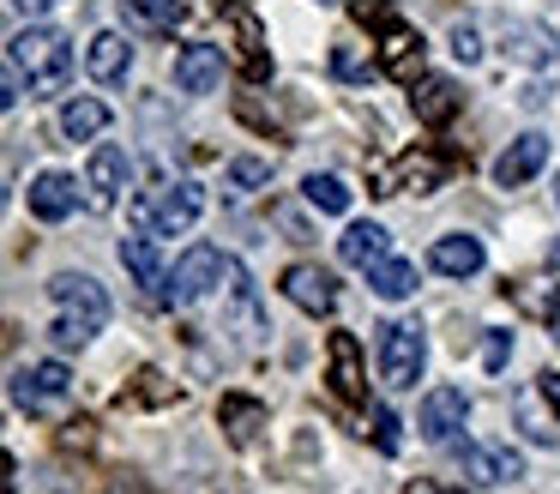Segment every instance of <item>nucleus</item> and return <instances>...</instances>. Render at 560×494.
I'll list each match as a JSON object with an SVG mask.
<instances>
[{
  "label": "nucleus",
  "mask_w": 560,
  "mask_h": 494,
  "mask_svg": "<svg viewBox=\"0 0 560 494\" xmlns=\"http://www.w3.org/2000/svg\"><path fill=\"white\" fill-rule=\"evenodd\" d=\"M49 301H55V344L61 349H79L109 325V296H103L97 277L85 272H61L49 277Z\"/></svg>",
  "instance_id": "f257e3e1"
},
{
  "label": "nucleus",
  "mask_w": 560,
  "mask_h": 494,
  "mask_svg": "<svg viewBox=\"0 0 560 494\" xmlns=\"http://www.w3.org/2000/svg\"><path fill=\"white\" fill-rule=\"evenodd\" d=\"M7 48H13V60L25 67L31 96H61L67 91V79H73V43H67L61 31L31 24V31H19Z\"/></svg>",
  "instance_id": "f03ea898"
},
{
  "label": "nucleus",
  "mask_w": 560,
  "mask_h": 494,
  "mask_svg": "<svg viewBox=\"0 0 560 494\" xmlns=\"http://www.w3.org/2000/svg\"><path fill=\"white\" fill-rule=\"evenodd\" d=\"M199 211H206V187H199V181H158V187L133 205L139 229H151V235H187V229L199 223Z\"/></svg>",
  "instance_id": "7ed1b4c3"
},
{
  "label": "nucleus",
  "mask_w": 560,
  "mask_h": 494,
  "mask_svg": "<svg viewBox=\"0 0 560 494\" xmlns=\"http://www.w3.org/2000/svg\"><path fill=\"white\" fill-rule=\"evenodd\" d=\"M428 368V332L416 320H392L380 325V374H386V386H398V392H410L416 380H422Z\"/></svg>",
  "instance_id": "20e7f679"
},
{
  "label": "nucleus",
  "mask_w": 560,
  "mask_h": 494,
  "mask_svg": "<svg viewBox=\"0 0 560 494\" xmlns=\"http://www.w3.org/2000/svg\"><path fill=\"white\" fill-rule=\"evenodd\" d=\"M223 277H230V260H223L218 248H187L182 260L170 265L158 301H170V308H194V301H206L211 284H223Z\"/></svg>",
  "instance_id": "39448f33"
},
{
  "label": "nucleus",
  "mask_w": 560,
  "mask_h": 494,
  "mask_svg": "<svg viewBox=\"0 0 560 494\" xmlns=\"http://www.w3.org/2000/svg\"><path fill=\"white\" fill-rule=\"evenodd\" d=\"M446 169H452V157H440V151H404L398 163H386V169H374L368 175V193H380V199H392V193H434L440 181H446Z\"/></svg>",
  "instance_id": "423d86ee"
},
{
  "label": "nucleus",
  "mask_w": 560,
  "mask_h": 494,
  "mask_svg": "<svg viewBox=\"0 0 560 494\" xmlns=\"http://www.w3.org/2000/svg\"><path fill=\"white\" fill-rule=\"evenodd\" d=\"M67 392H73V374H67V361H31V368L13 374V404L31 410V416H49V410H61Z\"/></svg>",
  "instance_id": "0eeeda50"
},
{
  "label": "nucleus",
  "mask_w": 560,
  "mask_h": 494,
  "mask_svg": "<svg viewBox=\"0 0 560 494\" xmlns=\"http://www.w3.org/2000/svg\"><path fill=\"white\" fill-rule=\"evenodd\" d=\"M464 422H470V398H464V386H434V392L422 398V416H416V428H422L428 446H452Z\"/></svg>",
  "instance_id": "6e6552de"
},
{
  "label": "nucleus",
  "mask_w": 560,
  "mask_h": 494,
  "mask_svg": "<svg viewBox=\"0 0 560 494\" xmlns=\"http://www.w3.org/2000/svg\"><path fill=\"white\" fill-rule=\"evenodd\" d=\"M374 67L386 72V79H398V84H416V79H422V36H416L410 24H398V19H392L386 31H380Z\"/></svg>",
  "instance_id": "1a4fd4ad"
},
{
  "label": "nucleus",
  "mask_w": 560,
  "mask_h": 494,
  "mask_svg": "<svg viewBox=\"0 0 560 494\" xmlns=\"http://www.w3.org/2000/svg\"><path fill=\"white\" fill-rule=\"evenodd\" d=\"M278 289H283V296H290L302 313H314V320L338 308V277H331L326 265H307V260H302V265H290Z\"/></svg>",
  "instance_id": "9d476101"
},
{
  "label": "nucleus",
  "mask_w": 560,
  "mask_h": 494,
  "mask_svg": "<svg viewBox=\"0 0 560 494\" xmlns=\"http://www.w3.org/2000/svg\"><path fill=\"white\" fill-rule=\"evenodd\" d=\"M326 356H331V392H338L343 404H368V374H362V344H355V332H331Z\"/></svg>",
  "instance_id": "9b49d317"
},
{
  "label": "nucleus",
  "mask_w": 560,
  "mask_h": 494,
  "mask_svg": "<svg viewBox=\"0 0 560 494\" xmlns=\"http://www.w3.org/2000/svg\"><path fill=\"white\" fill-rule=\"evenodd\" d=\"M410 108L422 127H452V115L464 108V91L452 79H440V72H422V79L410 84Z\"/></svg>",
  "instance_id": "f8f14e48"
},
{
  "label": "nucleus",
  "mask_w": 560,
  "mask_h": 494,
  "mask_svg": "<svg viewBox=\"0 0 560 494\" xmlns=\"http://www.w3.org/2000/svg\"><path fill=\"white\" fill-rule=\"evenodd\" d=\"M218 79H223V48L218 43H187L182 55H175V84H182L187 96L218 91Z\"/></svg>",
  "instance_id": "ddd939ff"
},
{
  "label": "nucleus",
  "mask_w": 560,
  "mask_h": 494,
  "mask_svg": "<svg viewBox=\"0 0 560 494\" xmlns=\"http://www.w3.org/2000/svg\"><path fill=\"white\" fill-rule=\"evenodd\" d=\"M542 163H548V133H518V139L494 157V181L500 187H524Z\"/></svg>",
  "instance_id": "4468645a"
},
{
  "label": "nucleus",
  "mask_w": 560,
  "mask_h": 494,
  "mask_svg": "<svg viewBox=\"0 0 560 494\" xmlns=\"http://www.w3.org/2000/svg\"><path fill=\"white\" fill-rule=\"evenodd\" d=\"M464 476H470L476 489H494V482L524 476V464H518V452H512V446L476 440V446H464Z\"/></svg>",
  "instance_id": "2eb2a0df"
},
{
  "label": "nucleus",
  "mask_w": 560,
  "mask_h": 494,
  "mask_svg": "<svg viewBox=\"0 0 560 494\" xmlns=\"http://www.w3.org/2000/svg\"><path fill=\"white\" fill-rule=\"evenodd\" d=\"M85 187H91V205H97V211H109V205L121 199V187H127V151L121 145H97V151H91Z\"/></svg>",
  "instance_id": "dca6fc26"
},
{
  "label": "nucleus",
  "mask_w": 560,
  "mask_h": 494,
  "mask_svg": "<svg viewBox=\"0 0 560 494\" xmlns=\"http://www.w3.org/2000/svg\"><path fill=\"white\" fill-rule=\"evenodd\" d=\"M79 205V181L61 175V169H43L37 181H31V217H43V223H61V217H73Z\"/></svg>",
  "instance_id": "f3484780"
},
{
  "label": "nucleus",
  "mask_w": 560,
  "mask_h": 494,
  "mask_svg": "<svg viewBox=\"0 0 560 494\" xmlns=\"http://www.w3.org/2000/svg\"><path fill=\"white\" fill-rule=\"evenodd\" d=\"M127 67H133V43H127L121 31L91 36V48H85V72H91V79H97V84H121Z\"/></svg>",
  "instance_id": "a211bd4d"
},
{
  "label": "nucleus",
  "mask_w": 560,
  "mask_h": 494,
  "mask_svg": "<svg viewBox=\"0 0 560 494\" xmlns=\"http://www.w3.org/2000/svg\"><path fill=\"white\" fill-rule=\"evenodd\" d=\"M482 260H488V253H482V241H476V235H440L434 248H428V265H434L440 277H476V272H482Z\"/></svg>",
  "instance_id": "6ab92c4d"
},
{
  "label": "nucleus",
  "mask_w": 560,
  "mask_h": 494,
  "mask_svg": "<svg viewBox=\"0 0 560 494\" xmlns=\"http://www.w3.org/2000/svg\"><path fill=\"white\" fill-rule=\"evenodd\" d=\"M338 253H343V265H355V272H374L380 260H392V235L380 223H350L338 235Z\"/></svg>",
  "instance_id": "aec40b11"
},
{
  "label": "nucleus",
  "mask_w": 560,
  "mask_h": 494,
  "mask_svg": "<svg viewBox=\"0 0 560 494\" xmlns=\"http://www.w3.org/2000/svg\"><path fill=\"white\" fill-rule=\"evenodd\" d=\"M506 55L518 60V67H542V72L560 67V43L542 31V24H512V31H506Z\"/></svg>",
  "instance_id": "412c9836"
},
{
  "label": "nucleus",
  "mask_w": 560,
  "mask_h": 494,
  "mask_svg": "<svg viewBox=\"0 0 560 494\" xmlns=\"http://www.w3.org/2000/svg\"><path fill=\"white\" fill-rule=\"evenodd\" d=\"M218 422H223V434H230L235 446H254L259 428H266V404H259V398H247V392H223Z\"/></svg>",
  "instance_id": "4be33fe9"
},
{
  "label": "nucleus",
  "mask_w": 560,
  "mask_h": 494,
  "mask_svg": "<svg viewBox=\"0 0 560 494\" xmlns=\"http://www.w3.org/2000/svg\"><path fill=\"white\" fill-rule=\"evenodd\" d=\"M235 48H242V79L259 84L271 79V55H266V31H259V19L247 7H235Z\"/></svg>",
  "instance_id": "5701e85b"
},
{
  "label": "nucleus",
  "mask_w": 560,
  "mask_h": 494,
  "mask_svg": "<svg viewBox=\"0 0 560 494\" xmlns=\"http://www.w3.org/2000/svg\"><path fill=\"white\" fill-rule=\"evenodd\" d=\"M121 265L133 272V284H145L151 296H163V277H170V265H163L151 229H145V235H127V241H121Z\"/></svg>",
  "instance_id": "b1692460"
},
{
  "label": "nucleus",
  "mask_w": 560,
  "mask_h": 494,
  "mask_svg": "<svg viewBox=\"0 0 560 494\" xmlns=\"http://www.w3.org/2000/svg\"><path fill=\"white\" fill-rule=\"evenodd\" d=\"M121 19H127V31L163 36V31H175V24L187 19V7L182 0H121Z\"/></svg>",
  "instance_id": "393cba45"
},
{
  "label": "nucleus",
  "mask_w": 560,
  "mask_h": 494,
  "mask_svg": "<svg viewBox=\"0 0 560 494\" xmlns=\"http://www.w3.org/2000/svg\"><path fill=\"white\" fill-rule=\"evenodd\" d=\"M548 398H542V386H524L518 398H512V416H518V428L530 434L536 446H555L560 440V416H548Z\"/></svg>",
  "instance_id": "a878e982"
},
{
  "label": "nucleus",
  "mask_w": 560,
  "mask_h": 494,
  "mask_svg": "<svg viewBox=\"0 0 560 494\" xmlns=\"http://www.w3.org/2000/svg\"><path fill=\"white\" fill-rule=\"evenodd\" d=\"M109 127V103H97V96H73V103H61V133L67 139H97V133Z\"/></svg>",
  "instance_id": "bb28decb"
},
{
  "label": "nucleus",
  "mask_w": 560,
  "mask_h": 494,
  "mask_svg": "<svg viewBox=\"0 0 560 494\" xmlns=\"http://www.w3.org/2000/svg\"><path fill=\"white\" fill-rule=\"evenodd\" d=\"M368 284H374L380 301H404V296H416V265L410 260H380L374 272H368Z\"/></svg>",
  "instance_id": "cd10ccee"
},
{
  "label": "nucleus",
  "mask_w": 560,
  "mask_h": 494,
  "mask_svg": "<svg viewBox=\"0 0 560 494\" xmlns=\"http://www.w3.org/2000/svg\"><path fill=\"white\" fill-rule=\"evenodd\" d=\"M302 199L314 205V211H326V217H343V211H350V187H343L338 175H307V181H302Z\"/></svg>",
  "instance_id": "c85d7f7f"
},
{
  "label": "nucleus",
  "mask_w": 560,
  "mask_h": 494,
  "mask_svg": "<svg viewBox=\"0 0 560 494\" xmlns=\"http://www.w3.org/2000/svg\"><path fill=\"white\" fill-rule=\"evenodd\" d=\"M175 398H182V386H175L170 380V374H158V368H145V374H139V386H127V392L121 398H115V404H175Z\"/></svg>",
  "instance_id": "c756f323"
},
{
  "label": "nucleus",
  "mask_w": 560,
  "mask_h": 494,
  "mask_svg": "<svg viewBox=\"0 0 560 494\" xmlns=\"http://www.w3.org/2000/svg\"><path fill=\"white\" fill-rule=\"evenodd\" d=\"M223 181H230L235 193H254V187H266V181H271V163H266V157H235V163L223 169Z\"/></svg>",
  "instance_id": "7c9ffc66"
},
{
  "label": "nucleus",
  "mask_w": 560,
  "mask_h": 494,
  "mask_svg": "<svg viewBox=\"0 0 560 494\" xmlns=\"http://www.w3.org/2000/svg\"><path fill=\"white\" fill-rule=\"evenodd\" d=\"M331 72H338L343 84H355V79H368V55L355 43H338L331 48Z\"/></svg>",
  "instance_id": "2f4dec72"
},
{
  "label": "nucleus",
  "mask_w": 560,
  "mask_h": 494,
  "mask_svg": "<svg viewBox=\"0 0 560 494\" xmlns=\"http://www.w3.org/2000/svg\"><path fill=\"white\" fill-rule=\"evenodd\" d=\"M452 55H458L464 67L482 60V36H476V24H452Z\"/></svg>",
  "instance_id": "473e14b6"
},
{
  "label": "nucleus",
  "mask_w": 560,
  "mask_h": 494,
  "mask_svg": "<svg viewBox=\"0 0 560 494\" xmlns=\"http://www.w3.org/2000/svg\"><path fill=\"white\" fill-rule=\"evenodd\" d=\"M404 422L398 416H392V410H374V446H380V452H398V446H404Z\"/></svg>",
  "instance_id": "72a5a7b5"
},
{
  "label": "nucleus",
  "mask_w": 560,
  "mask_h": 494,
  "mask_svg": "<svg viewBox=\"0 0 560 494\" xmlns=\"http://www.w3.org/2000/svg\"><path fill=\"white\" fill-rule=\"evenodd\" d=\"M506 356H512V332H488L482 337V368L500 374V368H506Z\"/></svg>",
  "instance_id": "f704fd0d"
},
{
  "label": "nucleus",
  "mask_w": 560,
  "mask_h": 494,
  "mask_svg": "<svg viewBox=\"0 0 560 494\" xmlns=\"http://www.w3.org/2000/svg\"><path fill=\"white\" fill-rule=\"evenodd\" d=\"M350 19L355 24H380V31H386V24H392V0H350Z\"/></svg>",
  "instance_id": "c9c22d12"
},
{
  "label": "nucleus",
  "mask_w": 560,
  "mask_h": 494,
  "mask_svg": "<svg viewBox=\"0 0 560 494\" xmlns=\"http://www.w3.org/2000/svg\"><path fill=\"white\" fill-rule=\"evenodd\" d=\"M536 386H542L548 410H555V416H560V368H542V374H536Z\"/></svg>",
  "instance_id": "e433bc0d"
},
{
  "label": "nucleus",
  "mask_w": 560,
  "mask_h": 494,
  "mask_svg": "<svg viewBox=\"0 0 560 494\" xmlns=\"http://www.w3.org/2000/svg\"><path fill=\"white\" fill-rule=\"evenodd\" d=\"M404 494H464V489H446V482H404Z\"/></svg>",
  "instance_id": "4c0bfd02"
},
{
  "label": "nucleus",
  "mask_w": 560,
  "mask_h": 494,
  "mask_svg": "<svg viewBox=\"0 0 560 494\" xmlns=\"http://www.w3.org/2000/svg\"><path fill=\"white\" fill-rule=\"evenodd\" d=\"M13 7H19V12H25V19H37V12H49V7H55V0H13Z\"/></svg>",
  "instance_id": "58836bf2"
},
{
  "label": "nucleus",
  "mask_w": 560,
  "mask_h": 494,
  "mask_svg": "<svg viewBox=\"0 0 560 494\" xmlns=\"http://www.w3.org/2000/svg\"><path fill=\"white\" fill-rule=\"evenodd\" d=\"M548 332H555V344H560V301H555V313H548Z\"/></svg>",
  "instance_id": "ea45409f"
},
{
  "label": "nucleus",
  "mask_w": 560,
  "mask_h": 494,
  "mask_svg": "<svg viewBox=\"0 0 560 494\" xmlns=\"http://www.w3.org/2000/svg\"><path fill=\"white\" fill-rule=\"evenodd\" d=\"M548 260H555V265H560V241H555V248H548Z\"/></svg>",
  "instance_id": "a19ab883"
}]
</instances>
